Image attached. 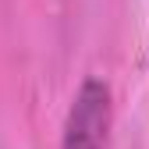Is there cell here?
<instances>
[{"instance_id": "1", "label": "cell", "mask_w": 149, "mask_h": 149, "mask_svg": "<svg viewBox=\"0 0 149 149\" xmlns=\"http://www.w3.org/2000/svg\"><path fill=\"white\" fill-rule=\"evenodd\" d=\"M110 121H114L110 85L103 78H85L78 85V92H74V100H71L61 149H107Z\"/></svg>"}]
</instances>
